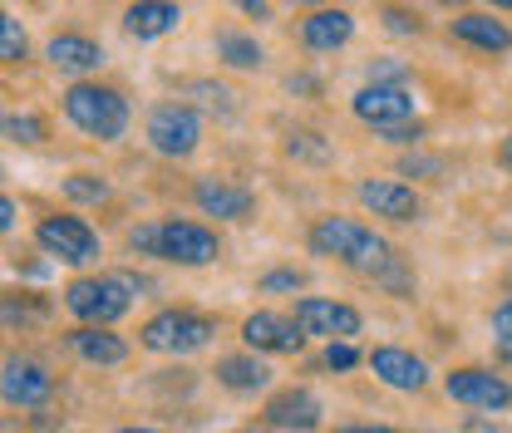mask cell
I'll use <instances>...</instances> for the list:
<instances>
[{
	"mask_svg": "<svg viewBox=\"0 0 512 433\" xmlns=\"http://www.w3.org/2000/svg\"><path fill=\"white\" fill-rule=\"evenodd\" d=\"M306 247L316 251V256H330V261L360 271V276H375L384 261L394 256L380 232L365 227V222H355V217H320L316 227H311V237H306Z\"/></svg>",
	"mask_w": 512,
	"mask_h": 433,
	"instance_id": "cell-1",
	"label": "cell"
},
{
	"mask_svg": "<svg viewBox=\"0 0 512 433\" xmlns=\"http://www.w3.org/2000/svg\"><path fill=\"white\" fill-rule=\"evenodd\" d=\"M64 119L99 138V143H119L128 133V99L114 84H94V79H79L64 89Z\"/></svg>",
	"mask_w": 512,
	"mask_h": 433,
	"instance_id": "cell-2",
	"label": "cell"
},
{
	"mask_svg": "<svg viewBox=\"0 0 512 433\" xmlns=\"http://www.w3.org/2000/svg\"><path fill=\"white\" fill-rule=\"evenodd\" d=\"M133 306V286H128L124 271L114 276H79L64 286V310L79 320V325H114L124 320Z\"/></svg>",
	"mask_w": 512,
	"mask_h": 433,
	"instance_id": "cell-3",
	"label": "cell"
},
{
	"mask_svg": "<svg viewBox=\"0 0 512 433\" xmlns=\"http://www.w3.org/2000/svg\"><path fill=\"white\" fill-rule=\"evenodd\" d=\"M212 335H217V320H212V315L168 306V310H158V315H148V320H143L138 345H143V350H153V355H192V350L212 345Z\"/></svg>",
	"mask_w": 512,
	"mask_h": 433,
	"instance_id": "cell-4",
	"label": "cell"
},
{
	"mask_svg": "<svg viewBox=\"0 0 512 433\" xmlns=\"http://www.w3.org/2000/svg\"><path fill=\"white\" fill-rule=\"evenodd\" d=\"M35 242L45 256H55L64 266H89V261H99V232L84 222V217H69V212H50V217H40L35 222Z\"/></svg>",
	"mask_w": 512,
	"mask_h": 433,
	"instance_id": "cell-5",
	"label": "cell"
},
{
	"mask_svg": "<svg viewBox=\"0 0 512 433\" xmlns=\"http://www.w3.org/2000/svg\"><path fill=\"white\" fill-rule=\"evenodd\" d=\"M222 256V242L212 227L188 222V217H163L158 222V261H173V266H212Z\"/></svg>",
	"mask_w": 512,
	"mask_h": 433,
	"instance_id": "cell-6",
	"label": "cell"
},
{
	"mask_svg": "<svg viewBox=\"0 0 512 433\" xmlns=\"http://www.w3.org/2000/svg\"><path fill=\"white\" fill-rule=\"evenodd\" d=\"M197 143H202V119H197L192 104L168 99V104H158L148 114V148L158 158H188Z\"/></svg>",
	"mask_w": 512,
	"mask_h": 433,
	"instance_id": "cell-7",
	"label": "cell"
},
{
	"mask_svg": "<svg viewBox=\"0 0 512 433\" xmlns=\"http://www.w3.org/2000/svg\"><path fill=\"white\" fill-rule=\"evenodd\" d=\"M444 394L453 404H468V409H508L512 404V384L498 370H483V365H463V370L444 374Z\"/></svg>",
	"mask_w": 512,
	"mask_h": 433,
	"instance_id": "cell-8",
	"label": "cell"
},
{
	"mask_svg": "<svg viewBox=\"0 0 512 433\" xmlns=\"http://www.w3.org/2000/svg\"><path fill=\"white\" fill-rule=\"evenodd\" d=\"M242 340L252 355H296L311 335L296 325V315H276V310H256L242 320Z\"/></svg>",
	"mask_w": 512,
	"mask_h": 433,
	"instance_id": "cell-9",
	"label": "cell"
},
{
	"mask_svg": "<svg viewBox=\"0 0 512 433\" xmlns=\"http://www.w3.org/2000/svg\"><path fill=\"white\" fill-rule=\"evenodd\" d=\"M355 119L370 124L375 133L380 128H394V124H414V94L404 84H365L355 99H350Z\"/></svg>",
	"mask_w": 512,
	"mask_h": 433,
	"instance_id": "cell-10",
	"label": "cell"
},
{
	"mask_svg": "<svg viewBox=\"0 0 512 433\" xmlns=\"http://www.w3.org/2000/svg\"><path fill=\"white\" fill-rule=\"evenodd\" d=\"M296 325L316 340H350L360 335V310L345 306V301H330V296H301L296 301Z\"/></svg>",
	"mask_w": 512,
	"mask_h": 433,
	"instance_id": "cell-11",
	"label": "cell"
},
{
	"mask_svg": "<svg viewBox=\"0 0 512 433\" xmlns=\"http://www.w3.org/2000/svg\"><path fill=\"white\" fill-rule=\"evenodd\" d=\"M0 394H5V404H15V409H40V404L55 394V374L45 370L40 360L10 355V360H5V374H0Z\"/></svg>",
	"mask_w": 512,
	"mask_h": 433,
	"instance_id": "cell-12",
	"label": "cell"
},
{
	"mask_svg": "<svg viewBox=\"0 0 512 433\" xmlns=\"http://www.w3.org/2000/svg\"><path fill=\"white\" fill-rule=\"evenodd\" d=\"M261 419H266V429L276 433H316L320 429V399L311 389H276L271 399H266V409H261Z\"/></svg>",
	"mask_w": 512,
	"mask_h": 433,
	"instance_id": "cell-13",
	"label": "cell"
},
{
	"mask_svg": "<svg viewBox=\"0 0 512 433\" xmlns=\"http://www.w3.org/2000/svg\"><path fill=\"white\" fill-rule=\"evenodd\" d=\"M365 365L375 370L380 384L399 389V394H419V389L429 384V365H424L414 350H399V345H375V350L365 355Z\"/></svg>",
	"mask_w": 512,
	"mask_h": 433,
	"instance_id": "cell-14",
	"label": "cell"
},
{
	"mask_svg": "<svg viewBox=\"0 0 512 433\" xmlns=\"http://www.w3.org/2000/svg\"><path fill=\"white\" fill-rule=\"evenodd\" d=\"M192 202H197L207 217H217V222H247L256 212L252 187L227 183V178H202V183L192 187Z\"/></svg>",
	"mask_w": 512,
	"mask_h": 433,
	"instance_id": "cell-15",
	"label": "cell"
},
{
	"mask_svg": "<svg viewBox=\"0 0 512 433\" xmlns=\"http://www.w3.org/2000/svg\"><path fill=\"white\" fill-rule=\"evenodd\" d=\"M355 197H360V207H370L384 222H414L419 217V192L404 183H384V178L380 183H360Z\"/></svg>",
	"mask_w": 512,
	"mask_h": 433,
	"instance_id": "cell-16",
	"label": "cell"
},
{
	"mask_svg": "<svg viewBox=\"0 0 512 433\" xmlns=\"http://www.w3.org/2000/svg\"><path fill=\"white\" fill-rule=\"evenodd\" d=\"M350 35H355V15L350 10H316V15L301 20V45L311 55H335L340 45H350Z\"/></svg>",
	"mask_w": 512,
	"mask_h": 433,
	"instance_id": "cell-17",
	"label": "cell"
},
{
	"mask_svg": "<svg viewBox=\"0 0 512 433\" xmlns=\"http://www.w3.org/2000/svg\"><path fill=\"white\" fill-rule=\"evenodd\" d=\"M69 350H74L84 365H124L128 360V340L114 335L109 325H74V330H69Z\"/></svg>",
	"mask_w": 512,
	"mask_h": 433,
	"instance_id": "cell-18",
	"label": "cell"
},
{
	"mask_svg": "<svg viewBox=\"0 0 512 433\" xmlns=\"http://www.w3.org/2000/svg\"><path fill=\"white\" fill-rule=\"evenodd\" d=\"M45 55H50V64H55L60 74H74V79H84V74H94V69L104 64V50H99L89 35H55V40L45 45Z\"/></svg>",
	"mask_w": 512,
	"mask_h": 433,
	"instance_id": "cell-19",
	"label": "cell"
},
{
	"mask_svg": "<svg viewBox=\"0 0 512 433\" xmlns=\"http://www.w3.org/2000/svg\"><path fill=\"white\" fill-rule=\"evenodd\" d=\"M178 5L173 0H133L124 10V30L138 40H158V35H173L178 30Z\"/></svg>",
	"mask_w": 512,
	"mask_h": 433,
	"instance_id": "cell-20",
	"label": "cell"
},
{
	"mask_svg": "<svg viewBox=\"0 0 512 433\" xmlns=\"http://www.w3.org/2000/svg\"><path fill=\"white\" fill-rule=\"evenodd\" d=\"M448 30H453V40H463L473 50H488V55H498V50L512 45V30L503 20H493V15H458Z\"/></svg>",
	"mask_w": 512,
	"mask_h": 433,
	"instance_id": "cell-21",
	"label": "cell"
},
{
	"mask_svg": "<svg viewBox=\"0 0 512 433\" xmlns=\"http://www.w3.org/2000/svg\"><path fill=\"white\" fill-rule=\"evenodd\" d=\"M217 384L232 394H261L271 384V370L261 355H227V360H217Z\"/></svg>",
	"mask_w": 512,
	"mask_h": 433,
	"instance_id": "cell-22",
	"label": "cell"
},
{
	"mask_svg": "<svg viewBox=\"0 0 512 433\" xmlns=\"http://www.w3.org/2000/svg\"><path fill=\"white\" fill-rule=\"evenodd\" d=\"M217 60L232 64V69H261V64H266V50L256 45V35L222 30V35H217Z\"/></svg>",
	"mask_w": 512,
	"mask_h": 433,
	"instance_id": "cell-23",
	"label": "cell"
},
{
	"mask_svg": "<svg viewBox=\"0 0 512 433\" xmlns=\"http://www.w3.org/2000/svg\"><path fill=\"white\" fill-rule=\"evenodd\" d=\"M375 286H384V291H394V296H414V271H409V261L394 251L389 261H384L380 271H375Z\"/></svg>",
	"mask_w": 512,
	"mask_h": 433,
	"instance_id": "cell-24",
	"label": "cell"
},
{
	"mask_svg": "<svg viewBox=\"0 0 512 433\" xmlns=\"http://www.w3.org/2000/svg\"><path fill=\"white\" fill-rule=\"evenodd\" d=\"M64 197H69V202L94 207V202H104V197H109V183H104V178H94V173H74V178H64Z\"/></svg>",
	"mask_w": 512,
	"mask_h": 433,
	"instance_id": "cell-25",
	"label": "cell"
},
{
	"mask_svg": "<svg viewBox=\"0 0 512 433\" xmlns=\"http://www.w3.org/2000/svg\"><path fill=\"white\" fill-rule=\"evenodd\" d=\"M45 119L40 114H5V138L10 143H45Z\"/></svg>",
	"mask_w": 512,
	"mask_h": 433,
	"instance_id": "cell-26",
	"label": "cell"
},
{
	"mask_svg": "<svg viewBox=\"0 0 512 433\" xmlns=\"http://www.w3.org/2000/svg\"><path fill=\"white\" fill-rule=\"evenodd\" d=\"M286 153L291 158H306V163H325L330 158V143H320V133H311V128H296L286 138Z\"/></svg>",
	"mask_w": 512,
	"mask_h": 433,
	"instance_id": "cell-27",
	"label": "cell"
},
{
	"mask_svg": "<svg viewBox=\"0 0 512 433\" xmlns=\"http://www.w3.org/2000/svg\"><path fill=\"white\" fill-rule=\"evenodd\" d=\"M0 60H5V64L25 60V30H20V20H15L10 10L0 15Z\"/></svg>",
	"mask_w": 512,
	"mask_h": 433,
	"instance_id": "cell-28",
	"label": "cell"
},
{
	"mask_svg": "<svg viewBox=\"0 0 512 433\" xmlns=\"http://www.w3.org/2000/svg\"><path fill=\"white\" fill-rule=\"evenodd\" d=\"M192 94H197V99H202V109H212V114H232V109H237L227 84H207V79H197V84H192Z\"/></svg>",
	"mask_w": 512,
	"mask_h": 433,
	"instance_id": "cell-29",
	"label": "cell"
},
{
	"mask_svg": "<svg viewBox=\"0 0 512 433\" xmlns=\"http://www.w3.org/2000/svg\"><path fill=\"white\" fill-rule=\"evenodd\" d=\"M301 286H306V276H301L296 266H281V271H266V276H261V291H266V296H276V291H301Z\"/></svg>",
	"mask_w": 512,
	"mask_h": 433,
	"instance_id": "cell-30",
	"label": "cell"
},
{
	"mask_svg": "<svg viewBox=\"0 0 512 433\" xmlns=\"http://www.w3.org/2000/svg\"><path fill=\"white\" fill-rule=\"evenodd\" d=\"M360 365V350L350 340H330L325 345V370H355Z\"/></svg>",
	"mask_w": 512,
	"mask_h": 433,
	"instance_id": "cell-31",
	"label": "cell"
},
{
	"mask_svg": "<svg viewBox=\"0 0 512 433\" xmlns=\"http://www.w3.org/2000/svg\"><path fill=\"white\" fill-rule=\"evenodd\" d=\"M380 20L389 35H419V20L409 10H399V5H380Z\"/></svg>",
	"mask_w": 512,
	"mask_h": 433,
	"instance_id": "cell-32",
	"label": "cell"
},
{
	"mask_svg": "<svg viewBox=\"0 0 512 433\" xmlns=\"http://www.w3.org/2000/svg\"><path fill=\"white\" fill-rule=\"evenodd\" d=\"M493 335H498V350H503V360L512 365V301L493 310Z\"/></svg>",
	"mask_w": 512,
	"mask_h": 433,
	"instance_id": "cell-33",
	"label": "cell"
},
{
	"mask_svg": "<svg viewBox=\"0 0 512 433\" xmlns=\"http://www.w3.org/2000/svg\"><path fill=\"white\" fill-rule=\"evenodd\" d=\"M128 247L138 251V256H158V222H138L128 232Z\"/></svg>",
	"mask_w": 512,
	"mask_h": 433,
	"instance_id": "cell-34",
	"label": "cell"
},
{
	"mask_svg": "<svg viewBox=\"0 0 512 433\" xmlns=\"http://www.w3.org/2000/svg\"><path fill=\"white\" fill-rule=\"evenodd\" d=\"M380 133H384V143H404V148H409V143L424 138V124L414 119V124H394V128H380Z\"/></svg>",
	"mask_w": 512,
	"mask_h": 433,
	"instance_id": "cell-35",
	"label": "cell"
},
{
	"mask_svg": "<svg viewBox=\"0 0 512 433\" xmlns=\"http://www.w3.org/2000/svg\"><path fill=\"white\" fill-rule=\"evenodd\" d=\"M370 74H375L370 84H404V74H409V69H404V64H394V60H380Z\"/></svg>",
	"mask_w": 512,
	"mask_h": 433,
	"instance_id": "cell-36",
	"label": "cell"
},
{
	"mask_svg": "<svg viewBox=\"0 0 512 433\" xmlns=\"http://www.w3.org/2000/svg\"><path fill=\"white\" fill-rule=\"evenodd\" d=\"M439 168H444L439 158H404V163H399V173H409V178H414V173H439Z\"/></svg>",
	"mask_w": 512,
	"mask_h": 433,
	"instance_id": "cell-37",
	"label": "cell"
},
{
	"mask_svg": "<svg viewBox=\"0 0 512 433\" xmlns=\"http://www.w3.org/2000/svg\"><path fill=\"white\" fill-rule=\"evenodd\" d=\"M232 5H237V10H247L252 20H271V5H266V0H232Z\"/></svg>",
	"mask_w": 512,
	"mask_h": 433,
	"instance_id": "cell-38",
	"label": "cell"
},
{
	"mask_svg": "<svg viewBox=\"0 0 512 433\" xmlns=\"http://www.w3.org/2000/svg\"><path fill=\"white\" fill-rule=\"evenodd\" d=\"M335 433H399V429H384V424H345V429Z\"/></svg>",
	"mask_w": 512,
	"mask_h": 433,
	"instance_id": "cell-39",
	"label": "cell"
},
{
	"mask_svg": "<svg viewBox=\"0 0 512 433\" xmlns=\"http://www.w3.org/2000/svg\"><path fill=\"white\" fill-rule=\"evenodd\" d=\"M0 227H5V232L15 227V202H10V197H0Z\"/></svg>",
	"mask_w": 512,
	"mask_h": 433,
	"instance_id": "cell-40",
	"label": "cell"
},
{
	"mask_svg": "<svg viewBox=\"0 0 512 433\" xmlns=\"http://www.w3.org/2000/svg\"><path fill=\"white\" fill-rule=\"evenodd\" d=\"M503 168H512V133L503 138Z\"/></svg>",
	"mask_w": 512,
	"mask_h": 433,
	"instance_id": "cell-41",
	"label": "cell"
},
{
	"mask_svg": "<svg viewBox=\"0 0 512 433\" xmlns=\"http://www.w3.org/2000/svg\"><path fill=\"white\" fill-rule=\"evenodd\" d=\"M488 5H498V10H512V0H488Z\"/></svg>",
	"mask_w": 512,
	"mask_h": 433,
	"instance_id": "cell-42",
	"label": "cell"
},
{
	"mask_svg": "<svg viewBox=\"0 0 512 433\" xmlns=\"http://www.w3.org/2000/svg\"><path fill=\"white\" fill-rule=\"evenodd\" d=\"M119 433H158V429H119Z\"/></svg>",
	"mask_w": 512,
	"mask_h": 433,
	"instance_id": "cell-43",
	"label": "cell"
},
{
	"mask_svg": "<svg viewBox=\"0 0 512 433\" xmlns=\"http://www.w3.org/2000/svg\"><path fill=\"white\" fill-rule=\"evenodd\" d=\"M242 433H276V429H242Z\"/></svg>",
	"mask_w": 512,
	"mask_h": 433,
	"instance_id": "cell-44",
	"label": "cell"
},
{
	"mask_svg": "<svg viewBox=\"0 0 512 433\" xmlns=\"http://www.w3.org/2000/svg\"><path fill=\"white\" fill-rule=\"evenodd\" d=\"M306 5H320V0H306Z\"/></svg>",
	"mask_w": 512,
	"mask_h": 433,
	"instance_id": "cell-45",
	"label": "cell"
}]
</instances>
